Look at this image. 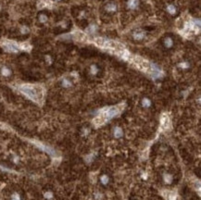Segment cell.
Listing matches in <instances>:
<instances>
[{
    "label": "cell",
    "instance_id": "obj_11",
    "mask_svg": "<svg viewBox=\"0 0 201 200\" xmlns=\"http://www.w3.org/2000/svg\"><path fill=\"white\" fill-rule=\"evenodd\" d=\"M113 134H114V137L115 138H121V137H122V135H123L122 129L121 127H115L114 128V131H113Z\"/></svg>",
    "mask_w": 201,
    "mask_h": 200
},
{
    "label": "cell",
    "instance_id": "obj_20",
    "mask_svg": "<svg viewBox=\"0 0 201 200\" xmlns=\"http://www.w3.org/2000/svg\"><path fill=\"white\" fill-rule=\"evenodd\" d=\"M180 68H182V69H188L189 68V63L187 62V61H183V62H182V63H180Z\"/></svg>",
    "mask_w": 201,
    "mask_h": 200
},
{
    "label": "cell",
    "instance_id": "obj_13",
    "mask_svg": "<svg viewBox=\"0 0 201 200\" xmlns=\"http://www.w3.org/2000/svg\"><path fill=\"white\" fill-rule=\"evenodd\" d=\"M142 105L144 108H149L150 106H151V100L149 99V98H144L142 101Z\"/></svg>",
    "mask_w": 201,
    "mask_h": 200
},
{
    "label": "cell",
    "instance_id": "obj_3",
    "mask_svg": "<svg viewBox=\"0 0 201 200\" xmlns=\"http://www.w3.org/2000/svg\"><path fill=\"white\" fill-rule=\"evenodd\" d=\"M133 63L135 65L139 70H141L143 71H146V72L150 73L151 72V70H152V65L148 62V61L145 60L142 58H139V57H134L133 59Z\"/></svg>",
    "mask_w": 201,
    "mask_h": 200
},
{
    "label": "cell",
    "instance_id": "obj_12",
    "mask_svg": "<svg viewBox=\"0 0 201 200\" xmlns=\"http://www.w3.org/2000/svg\"><path fill=\"white\" fill-rule=\"evenodd\" d=\"M139 5V0H129L127 3V6L130 9H134Z\"/></svg>",
    "mask_w": 201,
    "mask_h": 200
},
{
    "label": "cell",
    "instance_id": "obj_24",
    "mask_svg": "<svg viewBox=\"0 0 201 200\" xmlns=\"http://www.w3.org/2000/svg\"><path fill=\"white\" fill-rule=\"evenodd\" d=\"M45 196H46L47 198H51V197H52V194H51V193H46Z\"/></svg>",
    "mask_w": 201,
    "mask_h": 200
},
{
    "label": "cell",
    "instance_id": "obj_10",
    "mask_svg": "<svg viewBox=\"0 0 201 200\" xmlns=\"http://www.w3.org/2000/svg\"><path fill=\"white\" fill-rule=\"evenodd\" d=\"M105 8H106L107 12L113 13L117 10V6H116V4H114V3H108V4L106 6Z\"/></svg>",
    "mask_w": 201,
    "mask_h": 200
},
{
    "label": "cell",
    "instance_id": "obj_23",
    "mask_svg": "<svg viewBox=\"0 0 201 200\" xmlns=\"http://www.w3.org/2000/svg\"><path fill=\"white\" fill-rule=\"evenodd\" d=\"M29 32V29L27 28V27H23L22 29H21V32H23V33H26V32Z\"/></svg>",
    "mask_w": 201,
    "mask_h": 200
},
{
    "label": "cell",
    "instance_id": "obj_25",
    "mask_svg": "<svg viewBox=\"0 0 201 200\" xmlns=\"http://www.w3.org/2000/svg\"><path fill=\"white\" fill-rule=\"evenodd\" d=\"M57 1H60V0H57Z\"/></svg>",
    "mask_w": 201,
    "mask_h": 200
},
{
    "label": "cell",
    "instance_id": "obj_22",
    "mask_svg": "<svg viewBox=\"0 0 201 200\" xmlns=\"http://www.w3.org/2000/svg\"><path fill=\"white\" fill-rule=\"evenodd\" d=\"M11 200H20V197L18 194H13L11 196Z\"/></svg>",
    "mask_w": 201,
    "mask_h": 200
},
{
    "label": "cell",
    "instance_id": "obj_18",
    "mask_svg": "<svg viewBox=\"0 0 201 200\" xmlns=\"http://www.w3.org/2000/svg\"><path fill=\"white\" fill-rule=\"evenodd\" d=\"M163 178H164V182L166 183H171L172 182V176L171 174H165Z\"/></svg>",
    "mask_w": 201,
    "mask_h": 200
},
{
    "label": "cell",
    "instance_id": "obj_21",
    "mask_svg": "<svg viewBox=\"0 0 201 200\" xmlns=\"http://www.w3.org/2000/svg\"><path fill=\"white\" fill-rule=\"evenodd\" d=\"M39 19H40L41 22H46V21L47 20V17L45 14H41L40 17H39Z\"/></svg>",
    "mask_w": 201,
    "mask_h": 200
},
{
    "label": "cell",
    "instance_id": "obj_19",
    "mask_svg": "<svg viewBox=\"0 0 201 200\" xmlns=\"http://www.w3.org/2000/svg\"><path fill=\"white\" fill-rule=\"evenodd\" d=\"M71 83L69 81V80L63 79V81H62V86H63V87L68 88V87H71Z\"/></svg>",
    "mask_w": 201,
    "mask_h": 200
},
{
    "label": "cell",
    "instance_id": "obj_8",
    "mask_svg": "<svg viewBox=\"0 0 201 200\" xmlns=\"http://www.w3.org/2000/svg\"><path fill=\"white\" fill-rule=\"evenodd\" d=\"M73 36H74V38H75V40H77V41H80V42H86V41H87V36H86L84 33H83V32H75Z\"/></svg>",
    "mask_w": 201,
    "mask_h": 200
},
{
    "label": "cell",
    "instance_id": "obj_1",
    "mask_svg": "<svg viewBox=\"0 0 201 200\" xmlns=\"http://www.w3.org/2000/svg\"><path fill=\"white\" fill-rule=\"evenodd\" d=\"M121 109H122L121 105L105 109L104 110L101 111V113L99 115L94 119V124L95 126L103 125L104 123H106L107 121H108L109 120H111L112 118L119 115L121 113Z\"/></svg>",
    "mask_w": 201,
    "mask_h": 200
},
{
    "label": "cell",
    "instance_id": "obj_5",
    "mask_svg": "<svg viewBox=\"0 0 201 200\" xmlns=\"http://www.w3.org/2000/svg\"><path fill=\"white\" fill-rule=\"evenodd\" d=\"M171 126V121L167 114H163L160 119V127L162 130H168Z\"/></svg>",
    "mask_w": 201,
    "mask_h": 200
},
{
    "label": "cell",
    "instance_id": "obj_2",
    "mask_svg": "<svg viewBox=\"0 0 201 200\" xmlns=\"http://www.w3.org/2000/svg\"><path fill=\"white\" fill-rule=\"evenodd\" d=\"M20 91L23 93L26 97H28L33 101L40 103L44 97V90L41 86L38 85L24 84L20 87Z\"/></svg>",
    "mask_w": 201,
    "mask_h": 200
},
{
    "label": "cell",
    "instance_id": "obj_17",
    "mask_svg": "<svg viewBox=\"0 0 201 200\" xmlns=\"http://www.w3.org/2000/svg\"><path fill=\"white\" fill-rule=\"evenodd\" d=\"M108 181H109V179H108V176L107 175H102L100 177V182H101V183L104 184V185L107 184V183H108Z\"/></svg>",
    "mask_w": 201,
    "mask_h": 200
},
{
    "label": "cell",
    "instance_id": "obj_4",
    "mask_svg": "<svg viewBox=\"0 0 201 200\" xmlns=\"http://www.w3.org/2000/svg\"><path fill=\"white\" fill-rule=\"evenodd\" d=\"M2 47L9 52H18L19 47L16 45V44H14L13 42H9V41H4L1 44Z\"/></svg>",
    "mask_w": 201,
    "mask_h": 200
},
{
    "label": "cell",
    "instance_id": "obj_16",
    "mask_svg": "<svg viewBox=\"0 0 201 200\" xmlns=\"http://www.w3.org/2000/svg\"><path fill=\"white\" fill-rule=\"evenodd\" d=\"M167 10H168V12L170 13V14H175L176 13V7L173 6V5H169V6H167Z\"/></svg>",
    "mask_w": 201,
    "mask_h": 200
},
{
    "label": "cell",
    "instance_id": "obj_6",
    "mask_svg": "<svg viewBox=\"0 0 201 200\" xmlns=\"http://www.w3.org/2000/svg\"><path fill=\"white\" fill-rule=\"evenodd\" d=\"M162 194L166 200H175L176 198V193L173 191H163Z\"/></svg>",
    "mask_w": 201,
    "mask_h": 200
},
{
    "label": "cell",
    "instance_id": "obj_15",
    "mask_svg": "<svg viewBox=\"0 0 201 200\" xmlns=\"http://www.w3.org/2000/svg\"><path fill=\"white\" fill-rule=\"evenodd\" d=\"M98 71H99V69L97 68L96 65H92L91 66V68H90V72H91V74L95 75V74L98 73Z\"/></svg>",
    "mask_w": 201,
    "mask_h": 200
},
{
    "label": "cell",
    "instance_id": "obj_14",
    "mask_svg": "<svg viewBox=\"0 0 201 200\" xmlns=\"http://www.w3.org/2000/svg\"><path fill=\"white\" fill-rule=\"evenodd\" d=\"M1 73H2V75H4V76H9V75L11 74V71H10L8 68L4 67V68H2V70H1Z\"/></svg>",
    "mask_w": 201,
    "mask_h": 200
},
{
    "label": "cell",
    "instance_id": "obj_7",
    "mask_svg": "<svg viewBox=\"0 0 201 200\" xmlns=\"http://www.w3.org/2000/svg\"><path fill=\"white\" fill-rule=\"evenodd\" d=\"M133 37L134 38V40H136V41H142L143 39L146 37V32L141 30L136 31L135 32H134Z\"/></svg>",
    "mask_w": 201,
    "mask_h": 200
},
{
    "label": "cell",
    "instance_id": "obj_9",
    "mask_svg": "<svg viewBox=\"0 0 201 200\" xmlns=\"http://www.w3.org/2000/svg\"><path fill=\"white\" fill-rule=\"evenodd\" d=\"M174 45V41L171 36H168L165 38L164 40V46L166 48H172Z\"/></svg>",
    "mask_w": 201,
    "mask_h": 200
}]
</instances>
